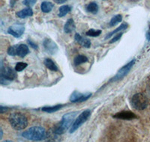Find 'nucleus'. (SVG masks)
Masks as SVG:
<instances>
[{
  "label": "nucleus",
  "instance_id": "obj_6",
  "mask_svg": "<svg viewBox=\"0 0 150 142\" xmlns=\"http://www.w3.org/2000/svg\"><path fill=\"white\" fill-rule=\"evenodd\" d=\"M90 115H91V112L90 110H89V109H88V110H85L84 112H83L82 113L80 114L78 117L75 119L74 124H72L71 127V129H70L71 133L75 132V131L77 130V129L79 128V127H81V125H82L83 124H84V123L88 120V118L90 117Z\"/></svg>",
  "mask_w": 150,
  "mask_h": 142
},
{
  "label": "nucleus",
  "instance_id": "obj_9",
  "mask_svg": "<svg viewBox=\"0 0 150 142\" xmlns=\"http://www.w3.org/2000/svg\"><path fill=\"white\" fill-rule=\"evenodd\" d=\"M92 95V93H87V94H83L77 91L74 92L71 96L70 100L72 103H81L87 100Z\"/></svg>",
  "mask_w": 150,
  "mask_h": 142
},
{
  "label": "nucleus",
  "instance_id": "obj_3",
  "mask_svg": "<svg viewBox=\"0 0 150 142\" xmlns=\"http://www.w3.org/2000/svg\"><path fill=\"white\" fill-rule=\"evenodd\" d=\"M9 123L16 130H22L28 125V120L23 114L21 112H14L11 114L8 117Z\"/></svg>",
  "mask_w": 150,
  "mask_h": 142
},
{
  "label": "nucleus",
  "instance_id": "obj_16",
  "mask_svg": "<svg viewBox=\"0 0 150 142\" xmlns=\"http://www.w3.org/2000/svg\"><path fill=\"white\" fill-rule=\"evenodd\" d=\"M53 130H50L47 135V142H60V138Z\"/></svg>",
  "mask_w": 150,
  "mask_h": 142
},
{
  "label": "nucleus",
  "instance_id": "obj_26",
  "mask_svg": "<svg viewBox=\"0 0 150 142\" xmlns=\"http://www.w3.org/2000/svg\"><path fill=\"white\" fill-rule=\"evenodd\" d=\"M18 46L19 45H14V46H10V47L8 49V54L9 56H17Z\"/></svg>",
  "mask_w": 150,
  "mask_h": 142
},
{
  "label": "nucleus",
  "instance_id": "obj_23",
  "mask_svg": "<svg viewBox=\"0 0 150 142\" xmlns=\"http://www.w3.org/2000/svg\"><path fill=\"white\" fill-rule=\"evenodd\" d=\"M62 106H63L62 105H54V106L44 107V108H42V111L43 112H47V113H53V112H56V111L59 110L60 108H61Z\"/></svg>",
  "mask_w": 150,
  "mask_h": 142
},
{
  "label": "nucleus",
  "instance_id": "obj_5",
  "mask_svg": "<svg viewBox=\"0 0 150 142\" xmlns=\"http://www.w3.org/2000/svg\"><path fill=\"white\" fill-rule=\"evenodd\" d=\"M131 104L132 107L135 108L136 110H143L148 106L149 100L145 94L138 93L132 96Z\"/></svg>",
  "mask_w": 150,
  "mask_h": 142
},
{
  "label": "nucleus",
  "instance_id": "obj_15",
  "mask_svg": "<svg viewBox=\"0 0 150 142\" xmlns=\"http://www.w3.org/2000/svg\"><path fill=\"white\" fill-rule=\"evenodd\" d=\"M29 53V47L26 44H20L18 46V50H17V56L21 58H23Z\"/></svg>",
  "mask_w": 150,
  "mask_h": 142
},
{
  "label": "nucleus",
  "instance_id": "obj_20",
  "mask_svg": "<svg viewBox=\"0 0 150 142\" xmlns=\"http://www.w3.org/2000/svg\"><path fill=\"white\" fill-rule=\"evenodd\" d=\"M86 11L89 13H92L93 14H96L98 11V5L96 2H90L86 8Z\"/></svg>",
  "mask_w": 150,
  "mask_h": 142
},
{
  "label": "nucleus",
  "instance_id": "obj_28",
  "mask_svg": "<svg viewBox=\"0 0 150 142\" xmlns=\"http://www.w3.org/2000/svg\"><path fill=\"white\" fill-rule=\"evenodd\" d=\"M36 1L37 0H24L23 2V4L24 5L28 6V7H31V6H33V5H34L36 3Z\"/></svg>",
  "mask_w": 150,
  "mask_h": 142
},
{
  "label": "nucleus",
  "instance_id": "obj_22",
  "mask_svg": "<svg viewBox=\"0 0 150 142\" xmlns=\"http://www.w3.org/2000/svg\"><path fill=\"white\" fill-rule=\"evenodd\" d=\"M128 24H127V23H122L121 25H120V26H119L117 29H115V30H113L112 32H111L110 33H109L108 35L106 36L105 39H108V38H110V37H112L113 34H116L117 32H120V31H122V30H125V29H126L127 28H128Z\"/></svg>",
  "mask_w": 150,
  "mask_h": 142
},
{
  "label": "nucleus",
  "instance_id": "obj_30",
  "mask_svg": "<svg viewBox=\"0 0 150 142\" xmlns=\"http://www.w3.org/2000/svg\"><path fill=\"white\" fill-rule=\"evenodd\" d=\"M28 43H29V45H30L33 48H34V49H38V45L36 44H35L33 41H30V40H28Z\"/></svg>",
  "mask_w": 150,
  "mask_h": 142
},
{
  "label": "nucleus",
  "instance_id": "obj_2",
  "mask_svg": "<svg viewBox=\"0 0 150 142\" xmlns=\"http://www.w3.org/2000/svg\"><path fill=\"white\" fill-rule=\"evenodd\" d=\"M47 132L45 128L41 127H33L22 133V136L24 138L30 141H42L46 139Z\"/></svg>",
  "mask_w": 150,
  "mask_h": 142
},
{
  "label": "nucleus",
  "instance_id": "obj_19",
  "mask_svg": "<svg viewBox=\"0 0 150 142\" xmlns=\"http://www.w3.org/2000/svg\"><path fill=\"white\" fill-rule=\"evenodd\" d=\"M71 11V7L69 5H62L59 9L58 16L59 17H63L66 14H68Z\"/></svg>",
  "mask_w": 150,
  "mask_h": 142
},
{
  "label": "nucleus",
  "instance_id": "obj_27",
  "mask_svg": "<svg viewBox=\"0 0 150 142\" xmlns=\"http://www.w3.org/2000/svg\"><path fill=\"white\" fill-rule=\"evenodd\" d=\"M28 64L24 62H18L15 66V70L17 72H21L23 70H24L25 68L27 67Z\"/></svg>",
  "mask_w": 150,
  "mask_h": 142
},
{
  "label": "nucleus",
  "instance_id": "obj_21",
  "mask_svg": "<svg viewBox=\"0 0 150 142\" xmlns=\"http://www.w3.org/2000/svg\"><path fill=\"white\" fill-rule=\"evenodd\" d=\"M45 66L48 68L49 70L52 71H57L58 70V67L56 66V64L53 62V60L50 58H46L45 60Z\"/></svg>",
  "mask_w": 150,
  "mask_h": 142
},
{
  "label": "nucleus",
  "instance_id": "obj_4",
  "mask_svg": "<svg viewBox=\"0 0 150 142\" xmlns=\"http://www.w3.org/2000/svg\"><path fill=\"white\" fill-rule=\"evenodd\" d=\"M0 82L2 85H8L11 81L17 78V73L15 71L9 67H4L2 61H1V71H0Z\"/></svg>",
  "mask_w": 150,
  "mask_h": 142
},
{
  "label": "nucleus",
  "instance_id": "obj_31",
  "mask_svg": "<svg viewBox=\"0 0 150 142\" xmlns=\"http://www.w3.org/2000/svg\"><path fill=\"white\" fill-rule=\"evenodd\" d=\"M146 39L149 41H150V24H149V30L147 31L146 35Z\"/></svg>",
  "mask_w": 150,
  "mask_h": 142
},
{
  "label": "nucleus",
  "instance_id": "obj_18",
  "mask_svg": "<svg viewBox=\"0 0 150 142\" xmlns=\"http://www.w3.org/2000/svg\"><path fill=\"white\" fill-rule=\"evenodd\" d=\"M53 8V4L50 2H43L41 5V9L44 13H49Z\"/></svg>",
  "mask_w": 150,
  "mask_h": 142
},
{
  "label": "nucleus",
  "instance_id": "obj_24",
  "mask_svg": "<svg viewBox=\"0 0 150 142\" xmlns=\"http://www.w3.org/2000/svg\"><path fill=\"white\" fill-rule=\"evenodd\" d=\"M122 20V16L121 14H117L111 19L110 22V26H114L117 23L121 22Z\"/></svg>",
  "mask_w": 150,
  "mask_h": 142
},
{
  "label": "nucleus",
  "instance_id": "obj_11",
  "mask_svg": "<svg viewBox=\"0 0 150 142\" xmlns=\"http://www.w3.org/2000/svg\"><path fill=\"white\" fill-rule=\"evenodd\" d=\"M113 117L116 119H122V120H132L136 118L137 116L130 111H122L113 115Z\"/></svg>",
  "mask_w": 150,
  "mask_h": 142
},
{
  "label": "nucleus",
  "instance_id": "obj_13",
  "mask_svg": "<svg viewBox=\"0 0 150 142\" xmlns=\"http://www.w3.org/2000/svg\"><path fill=\"white\" fill-rule=\"evenodd\" d=\"M33 15V11L30 7L24 8L21 10V11H19L17 13V16L20 18H26L28 17H32Z\"/></svg>",
  "mask_w": 150,
  "mask_h": 142
},
{
  "label": "nucleus",
  "instance_id": "obj_25",
  "mask_svg": "<svg viewBox=\"0 0 150 142\" xmlns=\"http://www.w3.org/2000/svg\"><path fill=\"white\" fill-rule=\"evenodd\" d=\"M101 30H96V29H89L86 32V34L87 36H90V37H98L101 34Z\"/></svg>",
  "mask_w": 150,
  "mask_h": 142
},
{
  "label": "nucleus",
  "instance_id": "obj_1",
  "mask_svg": "<svg viewBox=\"0 0 150 142\" xmlns=\"http://www.w3.org/2000/svg\"><path fill=\"white\" fill-rule=\"evenodd\" d=\"M76 116H77V112H70L64 115L60 123H59V124H57L53 128V132L57 135H62L65 133L68 129L71 127Z\"/></svg>",
  "mask_w": 150,
  "mask_h": 142
},
{
  "label": "nucleus",
  "instance_id": "obj_29",
  "mask_svg": "<svg viewBox=\"0 0 150 142\" xmlns=\"http://www.w3.org/2000/svg\"><path fill=\"white\" fill-rule=\"evenodd\" d=\"M122 33H120V34H117L116 35L114 36V37L112 38V40H111L110 41V44H113V43L116 42L117 41H119V40L122 37Z\"/></svg>",
  "mask_w": 150,
  "mask_h": 142
},
{
  "label": "nucleus",
  "instance_id": "obj_10",
  "mask_svg": "<svg viewBox=\"0 0 150 142\" xmlns=\"http://www.w3.org/2000/svg\"><path fill=\"white\" fill-rule=\"evenodd\" d=\"M44 46L50 54L53 55L58 50V46L50 39H45L44 41Z\"/></svg>",
  "mask_w": 150,
  "mask_h": 142
},
{
  "label": "nucleus",
  "instance_id": "obj_33",
  "mask_svg": "<svg viewBox=\"0 0 150 142\" xmlns=\"http://www.w3.org/2000/svg\"><path fill=\"white\" fill-rule=\"evenodd\" d=\"M2 142H14V141H10V140H7V141H4Z\"/></svg>",
  "mask_w": 150,
  "mask_h": 142
},
{
  "label": "nucleus",
  "instance_id": "obj_8",
  "mask_svg": "<svg viewBox=\"0 0 150 142\" xmlns=\"http://www.w3.org/2000/svg\"><path fill=\"white\" fill-rule=\"evenodd\" d=\"M25 28L23 25H14L9 27L8 32V34H11L12 36H14V37H21V35L23 34Z\"/></svg>",
  "mask_w": 150,
  "mask_h": 142
},
{
  "label": "nucleus",
  "instance_id": "obj_7",
  "mask_svg": "<svg viewBox=\"0 0 150 142\" xmlns=\"http://www.w3.org/2000/svg\"><path fill=\"white\" fill-rule=\"evenodd\" d=\"M134 62H135V60H133V61H130L129 63L125 64L124 67H122L120 70L118 71V73H116V76H115L112 79H110V82H116L124 78L125 76H126V75H128V73H129L131 69L132 68V67L134 66Z\"/></svg>",
  "mask_w": 150,
  "mask_h": 142
},
{
  "label": "nucleus",
  "instance_id": "obj_12",
  "mask_svg": "<svg viewBox=\"0 0 150 142\" xmlns=\"http://www.w3.org/2000/svg\"><path fill=\"white\" fill-rule=\"evenodd\" d=\"M75 41H77L80 45L85 48H89L91 46V42L89 39H87L86 37H82V36L79 34L78 33H76L74 36Z\"/></svg>",
  "mask_w": 150,
  "mask_h": 142
},
{
  "label": "nucleus",
  "instance_id": "obj_17",
  "mask_svg": "<svg viewBox=\"0 0 150 142\" xmlns=\"http://www.w3.org/2000/svg\"><path fill=\"white\" fill-rule=\"evenodd\" d=\"M88 61H89V59H88V58L86 56H83V55H78V56H77L74 58V64L76 66H78V65H80V64L86 63Z\"/></svg>",
  "mask_w": 150,
  "mask_h": 142
},
{
  "label": "nucleus",
  "instance_id": "obj_14",
  "mask_svg": "<svg viewBox=\"0 0 150 142\" xmlns=\"http://www.w3.org/2000/svg\"><path fill=\"white\" fill-rule=\"evenodd\" d=\"M76 26H75V23L74 20L72 19H68L67 22H65V25H64V32L67 34H69L71 32H73L75 29Z\"/></svg>",
  "mask_w": 150,
  "mask_h": 142
},
{
  "label": "nucleus",
  "instance_id": "obj_32",
  "mask_svg": "<svg viewBox=\"0 0 150 142\" xmlns=\"http://www.w3.org/2000/svg\"><path fill=\"white\" fill-rule=\"evenodd\" d=\"M67 0H54V2L57 4H62L66 2Z\"/></svg>",
  "mask_w": 150,
  "mask_h": 142
}]
</instances>
